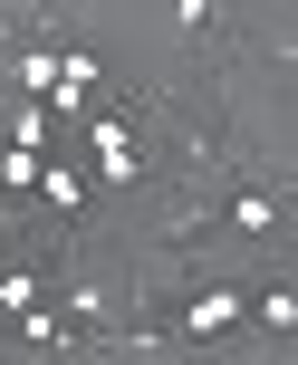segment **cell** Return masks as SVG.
<instances>
[{"mask_svg":"<svg viewBox=\"0 0 298 365\" xmlns=\"http://www.w3.org/2000/svg\"><path fill=\"white\" fill-rule=\"evenodd\" d=\"M202 231L222 240V250H260V240L289 231V192H269V182H222V192L202 202Z\"/></svg>","mask_w":298,"mask_h":365,"instance_id":"6da1fadb","label":"cell"},{"mask_svg":"<svg viewBox=\"0 0 298 365\" xmlns=\"http://www.w3.org/2000/svg\"><path fill=\"white\" fill-rule=\"evenodd\" d=\"M250 327L260 336H298V279H269V289L250 298Z\"/></svg>","mask_w":298,"mask_h":365,"instance_id":"7a4b0ae2","label":"cell"},{"mask_svg":"<svg viewBox=\"0 0 298 365\" xmlns=\"http://www.w3.org/2000/svg\"><path fill=\"white\" fill-rule=\"evenodd\" d=\"M38 202H48V212H87V173H77V164H48V173H38Z\"/></svg>","mask_w":298,"mask_h":365,"instance_id":"3957f363","label":"cell"},{"mask_svg":"<svg viewBox=\"0 0 298 365\" xmlns=\"http://www.w3.org/2000/svg\"><path fill=\"white\" fill-rule=\"evenodd\" d=\"M173 29H183L192 48H212V29H222V0H173Z\"/></svg>","mask_w":298,"mask_h":365,"instance_id":"277c9868","label":"cell"},{"mask_svg":"<svg viewBox=\"0 0 298 365\" xmlns=\"http://www.w3.org/2000/svg\"><path fill=\"white\" fill-rule=\"evenodd\" d=\"M19 308H38V269H0V317H19Z\"/></svg>","mask_w":298,"mask_h":365,"instance_id":"5b68a950","label":"cell"}]
</instances>
